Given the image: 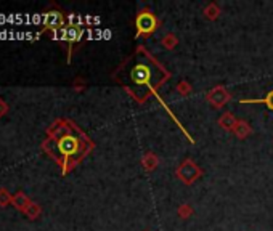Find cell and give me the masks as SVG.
<instances>
[{
	"label": "cell",
	"mask_w": 273,
	"mask_h": 231,
	"mask_svg": "<svg viewBox=\"0 0 273 231\" xmlns=\"http://www.w3.org/2000/svg\"><path fill=\"white\" fill-rule=\"evenodd\" d=\"M90 149L92 141L69 119H56L47 128V138L42 141V151L60 165L63 175L73 170Z\"/></svg>",
	"instance_id": "cell-1"
},
{
	"label": "cell",
	"mask_w": 273,
	"mask_h": 231,
	"mask_svg": "<svg viewBox=\"0 0 273 231\" xmlns=\"http://www.w3.org/2000/svg\"><path fill=\"white\" fill-rule=\"evenodd\" d=\"M135 27H136V35L135 37H140V35H149L151 32L156 31L157 27V19L153 13L149 11H141L135 19Z\"/></svg>",
	"instance_id": "cell-2"
},
{
	"label": "cell",
	"mask_w": 273,
	"mask_h": 231,
	"mask_svg": "<svg viewBox=\"0 0 273 231\" xmlns=\"http://www.w3.org/2000/svg\"><path fill=\"white\" fill-rule=\"evenodd\" d=\"M201 175H203V172L198 167L196 162H193L191 159H186L180 164V167L177 169V177L182 180L185 185H191L195 180H198Z\"/></svg>",
	"instance_id": "cell-3"
},
{
	"label": "cell",
	"mask_w": 273,
	"mask_h": 231,
	"mask_svg": "<svg viewBox=\"0 0 273 231\" xmlns=\"http://www.w3.org/2000/svg\"><path fill=\"white\" fill-rule=\"evenodd\" d=\"M64 23H66V19H64L61 11H58V10L47 11L44 14V29H42V32L55 31V29H61V27L66 26Z\"/></svg>",
	"instance_id": "cell-4"
},
{
	"label": "cell",
	"mask_w": 273,
	"mask_h": 231,
	"mask_svg": "<svg viewBox=\"0 0 273 231\" xmlns=\"http://www.w3.org/2000/svg\"><path fill=\"white\" fill-rule=\"evenodd\" d=\"M206 100L209 101L214 108H222L230 100V95L224 87H214V89L206 95Z\"/></svg>",
	"instance_id": "cell-5"
},
{
	"label": "cell",
	"mask_w": 273,
	"mask_h": 231,
	"mask_svg": "<svg viewBox=\"0 0 273 231\" xmlns=\"http://www.w3.org/2000/svg\"><path fill=\"white\" fill-rule=\"evenodd\" d=\"M82 29L79 27L77 24H68L66 26V39H64V42H68L69 45V56H68V61L71 60V52H73V45L76 42L81 40L82 37Z\"/></svg>",
	"instance_id": "cell-6"
},
{
	"label": "cell",
	"mask_w": 273,
	"mask_h": 231,
	"mask_svg": "<svg viewBox=\"0 0 273 231\" xmlns=\"http://www.w3.org/2000/svg\"><path fill=\"white\" fill-rule=\"evenodd\" d=\"M31 202H32V201L29 199V196H26V194H24L23 191H18V193L13 194L11 206L15 207L18 212H23V214H24V211H26L27 207H29Z\"/></svg>",
	"instance_id": "cell-7"
},
{
	"label": "cell",
	"mask_w": 273,
	"mask_h": 231,
	"mask_svg": "<svg viewBox=\"0 0 273 231\" xmlns=\"http://www.w3.org/2000/svg\"><path fill=\"white\" fill-rule=\"evenodd\" d=\"M236 122H238V120H236V117L232 113H224V114L220 116V119H219V125L224 130H227V132H233Z\"/></svg>",
	"instance_id": "cell-8"
},
{
	"label": "cell",
	"mask_w": 273,
	"mask_h": 231,
	"mask_svg": "<svg viewBox=\"0 0 273 231\" xmlns=\"http://www.w3.org/2000/svg\"><path fill=\"white\" fill-rule=\"evenodd\" d=\"M157 164H159V159H157L156 154H153V153H146L141 157V165L146 172H153L157 167Z\"/></svg>",
	"instance_id": "cell-9"
},
{
	"label": "cell",
	"mask_w": 273,
	"mask_h": 231,
	"mask_svg": "<svg viewBox=\"0 0 273 231\" xmlns=\"http://www.w3.org/2000/svg\"><path fill=\"white\" fill-rule=\"evenodd\" d=\"M251 132H253V130H251V125L246 120H238L233 128V133L238 136V138H246V136L251 135Z\"/></svg>",
	"instance_id": "cell-10"
},
{
	"label": "cell",
	"mask_w": 273,
	"mask_h": 231,
	"mask_svg": "<svg viewBox=\"0 0 273 231\" xmlns=\"http://www.w3.org/2000/svg\"><path fill=\"white\" fill-rule=\"evenodd\" d=\"M240 103H244V105H254V103H264L265 106L269 108V110L273 111V90H270L265 98H261V100H240Z\"/></svg>",
	"instance_id": "cell-11"
},
{
	"label": "cell",
	"mask_w": 273,
	"mask_h": 231,
	"mask_svg": "<svg viewBox=\"0 0 273 231\" xmlns=\"http://www.w3.org/2000/svg\"><path fill=\"white\" fill-rule=\"evenodd\" d=\"M40 214H42V207L37 204V202H34V201L29 204V207H27L26 211H24V215L29 220H37L39 217H40Z\"/></svg>",
	"instance_id": "cell-12"
},
{
	"label": "cell",
	"mask_w": 273,
	"mask_h": 231,
	"mask_svg": "<svg viewBox=\"0 0 273 231\" xmlns=\"http://www.w3.org/2000/svg\"><path fill=\"white\" fill-rule=\"evenodd\" d=\"M219 14H220V8L215 3H211V5H207L206 8H204V16L207 19H217L219 18Z\"/></svg>",
	"instance_id": "cell-13"
},
{
	"label": "cell",
	"mask_w": 273,
	"mask_h": 231,
	"mask_svg": "<svg viewBox=\"0 0 273 231\" xmlns=\"http://www.w3.org/2000/svg\"><path fill=\"white\" fill-rule=\"evenodd\" d=\"M177 43H178V39L174 34H167L166 37L162 39V47L166 50H174L177 47Z\"/></svg>",
	"instance_id": "cell-14"
},
{
	"label": "cell",
	"mask_w": 273,
	"mask_h": 231,
	"mask_svg": "<svg viewBox=\"0 0 273 231\" xmlns=\"http://www.w3.org/2000/svg\"><path fill=\"white\" fill-rule=\"evenodd\" d=\"M11 199L13 194H10L8 190H5V188H0V207L11 206Z\"/></svg>",
	"instance_id": "cell-15"
},
{
	"label": "cell",
	"mask_w": 273,
	"mask_h": 231,
	"mask_svg": "<svg viewBox=\"0 0 273 231\" xmlns=\"http://www.w3.org/2000/svg\"><path fill=\"white\" fill-rule=\"evenodd\" d=\"M178 217H180V219H188V217L193 214V209L190 207V204H183V206H180L178 207Z\"/></svg>",
	"instance_id": "cell-16"
},
{
	"label": "cell",
	"mask_w": 273,
	"mask_h": 231,
	"mask_svg": "<svg viewBox=\"0 0 273 231\" xmlns=\"http://www.w3.org/2000/svg\"><path fill=\"white\" fill-rule=\"evenodd\" d=\"M177 90H178V93H180V95H188V93L191 92V85L186 82V81H182V82H178Z\"/></svg>",
	"instance_id": "cell-17"
},
{
	"label": "cell",
	"mask_w": 273,
	"mask_h": 231,
	"mask_svg": "<svg viewBox=\"0 0 273 231\" xmlns=\"http://www.w3.org/2000/svg\"><path fill=\"white\" fill-rule=\"evenodd\" d=\"M6 113H8V103L3 98H0V117H3Z\"/></svg>",
	"instance_id": "cell-18"
}]
</instances>
